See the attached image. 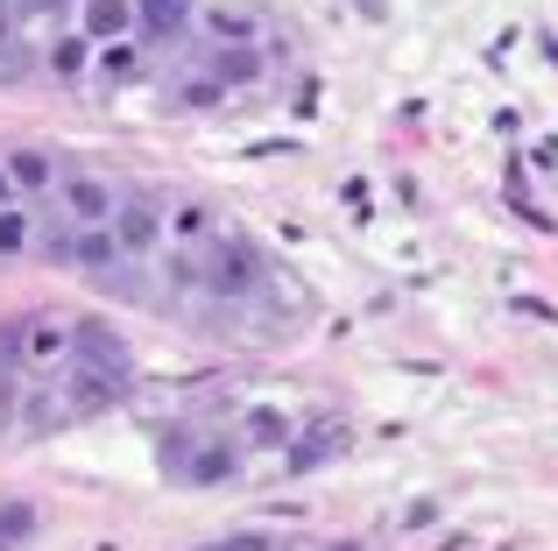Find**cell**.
<instances>
[{
    "mask_svg": "<svg viewBox=\"0 0 558 551\" xmlns=\"http://www.w3.org/2000/svg\"><path fill=\"white\" fill-rule=\"evenodd\" d=\"M198 283L213 290V297H255L262 290V255H255V241L247 234H213L198 248Z\"/></svg>",
    "mask_w": 558,
    "mask_h": 551,
    "instance_id": "6da1fadb",
    "label": "cell"
},
{
    "mask_svg": "<svg viewBox=\"0 0 558 551\" xmlns=\"http://www.w3.org/2000/svg\"><path fill=\"white\" fill-rule=\"evenodd\" d=\"M113 206H121V192L107 177H93V170H64L57 177V212L71 226H113Z\"/></svg>",
    "mask_w": 558,
    "mask_h": 551,
    "instance_id": "7a4b0ae2",
    "label": "cell"
},
{
    "mask_svg": "<svg viewBox=\"0 0 558 551\" xmlns=\"http://www.w3.org/2000/svg\"><path fill=\"white\" fill-rule=\"evenodd\" d=\"M113 241H121L128 262H135V255H149V248H163V198L121 192V206H113Z\"/></svg>",
    "mask_w": 558,
    "mask_h": 551,
    "instance_id": "3957f363",
    "label": "cell"
},
{
    "mask_svg": "<svg viewBox=\"0 0 558 551\" xmlns=\"http://www.w3.org/2000/svg\"><path fill=\"white\" fill-rule=\"evenodd\" d=\"M262 71H269V50H262V42H233V50H205V78H213L219 93H241V85H255Z\"/></svg>",
    "mask_w": 558,
    "mask_h": 551,
    "instance_id": "277c9868",
    "label": "cell"
},
{
    "mask_svg": "<svg viewBox=\"0 0 558 551\" xmlns=\"http://www.w3.org/2000/svg\"><path fill=\"white\" fill-rule=\"evenodd\" d=\"M0 170H8V192L14 198H43V192H57V177H64L50 149H8V156H0Z\"/></svg>",
    "mask_w": 558,
    "mask_h": 551,
    "instance_id": "5b68a950",
    "label": "cell"
},
{
    "mask_svg": "<svg viewBox=\"0 0 558 551\" xmlns=\"http://www.w3.org/2000/svg\"><path fill=\"white\" fill-rule=\"evenodd\" d=\"M78 36L93 42H128L135 36V0H78Z\"/></svg>",
    "mask_w": 558,
    "mask_h": 551,
    "instance_id": "8992f818",
    "label": "cell"
},
{
    "mask_svg": "<svg viewBox=\"0 0 558 551\" xmlns=\"http://www.w3.org/2000/svg\"><path fill=\"white\" fill-rule=\"evenodd\" d=\"M121 241H113V226H78V241H71V269H85V276H99V283H113L121 276Z\"/></svg>",
    "mask_w": 558,
    "mask_h": 551,
    "instance_id": "52a82bcc",
    "label": "cell"
},
{
    "mask_svg": "<svg viewBox=\"0 0 558 551\" xmlns=\"http://www.w3.org/2000/svg\"><path fill=\"white\" fill-rule=\"evenodd\" d=\"M191 22H198V8H191V0H135L142 42H178V36H191Z\"/></svg>",
    "mask_w": 558,
    "mask_h": 551,
    "instance_id": "ba28073f",
    "label": "cell"
},
{
    "mask_svg": "<svg viewBox=\"0 0 558 551\" xmlns=\"http://www.w3.org/2000/svg\"><path fill=\"white\" fill-rule=\"evenodd\" d=\"M191 28H198V36L213 42V50H233V42H255V36H262L255 14H247V8H227V0H219V8H205Z\"/></svg>",
    "mask_w": 558,
    "mask_h": 551,
    "instance_id": "9c48e42d",
    "label": "cell"
},
{
    "mask_svg": "<svg viewBox=\"0 0 558 551\" xmlns=\"http://www.w3.org/2000/svg\"><path fill=\"white\" fill-rule=\"evenodd\" d=\"M163 234L178 241V248H205L219 226H213V212H205L198 198H184V206H163Z\"/></svg>",
    "mask_w": 558,
    "mask_h": 551,
    "instance_id": "30bf717a",
    "label": "cell"
},
{
    "mask_svg": "<svg viewBox=\"0 0 558 551\" xmlns=\"http://www.w3.org/2000/svg\"><path fill=\"white\" fill-rule=\"evenodd\" d=\"M93 42L78 36V28H64V36H50V50H43V64L57 71V78H85V71H93Z\"/></svg>",
    "mask_w": 558,
    "mask_h": 551,
    "instance_id": "8fae6325",
    "label": "cell"
},
{
    "mask_svg": "<svg viewBox=\"0 0 558 551\" xmlns=\"http://www.w3.org/2000/svg\"><path fill=\"white\" fill-rule=\"evenodd\" d=\"M93 71H99L107 85H128V78H142V42H135V36H128V42H99Z\"/></svg>",
    "mask_w": 558,
    "mask_h": 551,
    "instance_id": "7c38bea8",
    "label": "cell"
},
{
    "mask_svg": "<svg viewBox=\"0 0 558 551\" xmlns=\"http://www.w3.org/2000/svg\"><path fill=\"white\" fill-rule=\"evenodd\" d=\"M233 445H290V417L262 403V411H247V417H241V431H233Z\"/></svg>",
    "mask_w": 558,
    "mask_h": 551,
    "instance_id": "4fadbf2b",
    "label": "cell"
},
{
    "mask_svg": "<svg viewBox=\"0 0 558 551\" xmlns=\"http://www.w3.org/2000/svg\"><path fill=\"white\" fill-rule=\"evenodd\" d=\"M347 445V425H318V431H304V445L290 453V467H318V460H332Z\"/></svg>",
    "mask_w": 558,
    "mask_h": 551,
    "instance_id": "5bb4252c",
    "label": "cell"
},
{
    "mask_svg": "<svg viewBox=\"0 0 558 551\" xmlns=\"http://www.w3.org/2000/svg\"><path fill=\"white\" fill-rule=\"evenodd\" d=\"M170 99H178V113H213V107H227V93H219V85L205 78V71H198V78H184Z\"/></svg>",
    "mask_w": 558,
    "mask_h": 551,
    "instance_id": "9a60e30c",
    "label": "cell"
},
{
    "mask_svg": "<svg viewBox=\"0 0 558 551\" xmlns=\"http://www.w3.org/2000/svg\"><path fill=\"white\" fill-rule=\"evenodd\" d=\"M28 241H36V220L22 206H0V255H28Z\"/></svg>",
    "mask_w": 558,
    "mask_h": 551,
    "instance_id": "2e32d148",
    "label": "cell"
},
{
    "mask_svg": "<svg viewBox=\"0 0 558 551\" xmlns=\"http://www.w3.org/2000/svg\"><path fill=\"white\" fill-rule=\"evenodd\" d=\"M28 530H36V510H28V502H8V510H0V538H28Z\"/></svg>",
    "mask_w": 558,
    "mask_h": 551,
    "instance_id": "e0dca14e",
    "label": "cell"
},
{
    "mask_svg": "<svg viewBox=\"0 0 558 551\" xmlns=\"http://www.w3.org/2000/svg\"><path fill=\"white\" fill-rule=\"evenodd\" d=\"M71 0H14V14H64Z\"/></svg>",
    "mask_w": 558,
    "mask_h": 551,
    "instance_id": "ac0fdd59",
    "label": "cell"
},
{
    "mask_svg": "<svg viewBox=\"0 0 558 551\" xmlns=\"http://www.w3.org/2000/svg\"><path fill=\"white\" fill-rule=\"evenodd\" d=\"M14 50V0H0V57Z\"/></svg>",
    "mask_w": 558,
    "mask_h": 551,
    "instance_id": "d6986e66",
    "label": "cell"
},
{
    "mask_svg": "<svg viewBox=\"0 0 558 551\" xmlns=\"http://www.w3.org/2000/svg\"><path fill=\"white\" fill-rule=\"evenodd\" d=\"M0 206H14V192H8V170H0Z\"/></svg>",
    "mask_w": 558,
    "mask_h": 551,
    "instance_id": "ffe728a7",
    "label": "cell"
},
{
    "mask_svg": "<svg viewBox=\"0 0 558 551\" xmlns=\"http://www.w3.org/2000/svg\"><path fill=\"white\" fill-rule=\"evenodd\" d=\"M332 551H361V544H332Z\"/></svg>",
    "mask_w": 558,
    "mask_h": 551,
    "instance_id": "44dd1931",
    "label": "cell"
},
{
    "mask_svg": "<svg viewBox=\"0 0 558 551\" xmlns=\"http://www.w3.org/2000/svg\"><path fill=\"white\" fill-rule=\"evenodd\" d=\"M0 551H8V538H0Z\"/></svg>",
    "mask_w": 558,
    "mask_h": 551,
    "instance_id": "7402d4cb",
    "label": "cell"
}]
</instances>
